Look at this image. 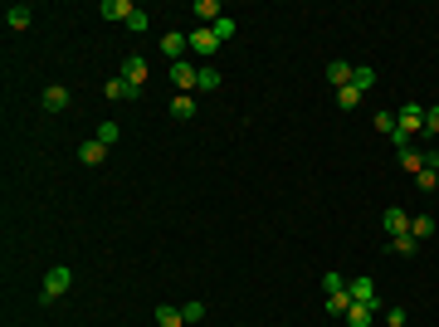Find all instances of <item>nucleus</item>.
Masks as SVG:
<instances>
[{
  "instance_id": "obj_1",
  "label": "nucleus",
  "mask_w": 439,
  "mask_h": 327,
  "mask_svg": "<svg viewBox=\"0 0 439 327\" xmlns=\"http://www.w3.org/2000/svg\"><path fill=\"white\" fill-rule=\"evenodd\" d=\"M410 137H425V103H405L400 107V118H396V151H405L410 147Z\"/></svg>"
},
{
  "instance_id": "obj_2",
  "label": "nucleus",
  "mask_w": 439,
  "mask_h": 327,
  "mask_svg": "<svg viewBox=\"0 0 439 327\" xmlns=\"http://www.w3.org/2000/svg\"><path fill=\"white\" fill-rule=\"evenodd\" d=\"M322 288H327V313H332V317H347V308H352L347 279H342V274H327V279H322Z\"/></svg>"
},
{
  "instance_id": "obj_3",
  "label": "nucleus",
  "mask_w": 439,
  "mask_h": 327,
  "mask_svg": "<svg viewBox=\"0 0 439 327\" xmlns=\"http://www.w3.org/2000/svg\"><path fill=\"white\" fill-rule=\"evenodd\" d=\"M69 284H74V268H49V274H44V288H39V303H59L64 293H69Z\"/></svg>"
},
{
  "instance_id": "obj_4",
  "label": "nucleus",
  "mask_w": 439,
  "mask_h": 327,
  "mask_svg": "<svg viewBox=\"0 0 439 327\" xmlns=\"http://www.w3.org/2000/svg\"><path fill=\"white\" fill-rule=\"evenodd\" d=\"M381 230H386V240H400V235H410V215L396 205V210H386L381 215Z\"/></svg>"
},
{
  "instance_id": "obj_5",
  "label": "nucleus",
  "mask_w": 439,
  "mask_h": 327,
  "mask_svg": "<svg viewBox=\"0 0 439 327\" xmlns=\"http://www.w3.org/2000/svg\"><path fill=\"white\" fill-rule=\"evenodd\" d=\"M147 74H151V69H147V59H142V54H127V59H122V78H127V83H132L137 93H142Z\"/></svg>"
},
{
  "instance_id": "obj_6",
  "label": "nucleus",
  "mask_w": 439,
  "mask_h": 327,
  "mask_svg": "<svg viewBox=\"0 0 439 327\" xmlns=\"http://www.w3.org/2000/svg\"><path fill=\"white\" fill-rule=\"evenodd\" d=\"M39 103H44V113H64V107H69V88L64 83H49Z\"/></svg>"
},
{
  "instance_id": "obj_7",
  "label": "nucleus",
  "mask_w": 439,
  "mask_h": 327,
  "mask_svg": "<svg viewBox=\"0 0 439 327\" xmlns=\"http://www.w3.org/2000/svg\"><path fill=\"white\" fill-rule=\"evenodd\" d=\"M191 15H200V25L210 30L215 20H225V6H220V0H195V6H191Z\"/></svg>"
},
{
  "instance_id": "obj_8",
  "label": "nucleus",
  "mask_w": 439,
  "mask_h": 327,
  "mask_svg": "<svg viewBox=\"0 0 439 327\" xmlns=\"http://www.w3.org/2000/svg\"><path fill=\"white\" fill-rule=\"evenodd\" d=\"M186 44H191L195 54H215V49H220L215 30H205V25H200V30H191V34H186Z\"/></svg>"
},
{
  "instance_id": "obj_9",
  "label": "nucleus",
  "mask_w": 439,
  "mask_h": 327,
  "mask_svg": "<svg viewBox=\"0 0 439 327\" xmlns=\"http://www.w3.org/2000/svg\"><path fill=\"white\" fill-rule=\"evenodd\" d=\"M78 161H83V167H103V161H107V147H103L98 137H88V142L78 147Z\"/></svg>"
},
{
  "instance_id": "obj_10",
  "label": "nucleus",
  "mask_w": 439,
  "mask_h": 327,
  "mask_svg": "<svg viewBox=\"0 0 439 327\" xmlns=\"http://www.w3.org/2000/svg\"><path fill=\"white\" fill-rule=\"evenodd\" d=\"M195 78H200V69H195V64H186V59H176V64H171V83H176V88H195Z\"/></svg>"
},
{
  "instance_id": "obj_11",
  "label": "nucleus",
  "mask_w": 439,
  "mask_h": 327,
  "mask_svg": "<svg viewBox=\"0 0 439 327\" xmlns=\"http://www.w3.org/2000/svg\"><path fill=\"white\" fill-rule=\"evenodd\" d=\"M352 69H356V64L332 59V64H327V83H332V88H347V83H352Z\"/></svg>"
},
{
  "instance_id": "obj_12",
  "label": "nucleus",
  "mask_w": 439,
  "mask_h": 327,
  "mask_svg": "<svg viewBox=\"0 0 439 327\" xmlns=\"http://www.w3.org/2000/svg\"><path fill=\"white\" fill-rule=\"evenodd\" d=\"M132 10L137 6H127V0H103V6H98L103 20H132Z\"/></svg>"
},
{
  "instance_id": "obj_13",
  "label": "nucleus",
  "mask_w": 439,
  "mask_h": 327,
  "mask_svg": "<svg viewBox=\"0 0 439 327\" xmlns=\"http://www.w3.org/2000/svg\"><path fill=\"white\" fill-rule=\"evenodd\" d=\"M103 93H107V98H113V103H122V98H127V103H132V98H142V93H137V88H132V83H127V78H122V74H118V78H113V83H107V88H103Z\"/></svg>"
},
{
  "instance_id": "obj_14",
  "label": "nucleus",
  "mask_w": 439,
  "mask_h": 327,
  "mask_svg": "<svg viewBox=\"0 0 439 327\" xmlns=\"http://www.w3.org/2000/svg\"><path fill=\"white\" fill-rule=\"evenodd\" d=\"M386 249L400 254V259H415V254H420V240H415V235H400V240H386Z\"/></svg>"
},
{
  "instance_id": "obj_15",
  "label": "nucleus",
  "mask_w": 439,
  "mask_h": 327,
  "mask_svg": "<svg viewBox=\"0 0 439 327\" xmlns=\"http://www.w3.org/2000/svg\"><path fill=\"white\" fill-rule=\"evenodd\" d=\"M371 322H376V308H366V303L347 308V327H371Z\"/></svg>"
},
{
  "instance_id": "obj_16",
  "label": "nucleus",
  "mask_w": 439,
  "mask_h": 327,
  "mask_svg": "<svg viewBox=\"0 0 439 327\" xmlns=\"http://www.w3.org/2000/svg\"><path fill=\"white\" fill-rule=\"evenodd\" d=\"M171 118H176V123H191V118H195V98H191V93L171 98Z\"/></svg>"
},
{
  "instance_id": "obj_17",
  "label": "nucleus",
  "mask_w": 439,
  "mask_h": 327,
  "mask_svg": "<svg viewBox=\"0 0 439 327\" xmlns=\"http://www.w3.org/2000/svg\"><path fill=\"white\" fill-rule=\"evenodd\" d=\"M30 20H34L30 6H10V10H6V25H10V30H30Z\"/></svg>"
},
{
  "instance_id": "obj_18",
  "label": "nucleus",
  "mask_w": 439,
  "mask_h": 327,
  "mask_svg": "<svg viewBox=\"0 0 439 327\" xmlns=\"http://www.w3.org/2000/svg\"><path fill=\"white\" fill-rule=\"evenodd\" d=\"M410 235H415V240L425 244V240L434 235V215H410Z\"/></svg>"
},
{
  "instance_id": "obj_19",
  "label": "nucleus",
  "mask_w": 439,
  "mask_h": 327,
  "mask_svg": "<svg viewBox=\"0 0 439 327\" xmlns=\"http://www.w3.org/2000/svg\"><path fill=\"white\" fill-rule=\"evenodd\" d=\"M156 322H161V327H186V313H181V308H167V303H161V308H156Z\"/></svg>"
},
{
  "instance_id": "obj_20",
  "label": "nucleus",
  "mask_w": 439,
  "mask_h": 327,
  "mask_svg": "<svg viewBox=\"0 0 439 327\" xmlns=\"http://www.w3.org/2000/svg\"><path fill=\"white\" fill-rule=\"evenodd\" d=\"M361 103V88L356 83H347V88H337V107H342V113H352V107Z\"/></svg>"
},
{
  "instance_id": "obj_21",
  "label": "nucleus",
  "mask_w": 439,
  "mask_h": 327,
  "mask_svg": "<svg viewBox=\"0 0 439 327\" xmlns=\"http://www.w3.org/2000/svg\"><path fill=\"white\" fill-rule=\"evenodd\" d=\"M400 167L420 176V171H425V151H415V147H405V151H400Z\"/></svg>"
},
{
  "instance_id": "obj_22",
  "label": "nucleus",
  "mask_w": 439,
  "mask_h": 327,
  "mask_svg": "<svg viewBox=\"0 0 439 327\" xmlns=\"http://www.w3.org/2000/svg\"><path fill=\"white\" fill-rule=\"evenodd\" d=\"M195 88H200V93L220 88V69H210V64H205V69H200V78H195Z\"/></svg>"
},
{
  "instance_id": "obj_23",
  "label": "nucleus",
  "mask_w": 439,
  "mask_h": 327,
  "mask_svg": "<svg viewBox=\"0 0 439 327\" xmlns=\"http://www.w3.org/2000/svg\"><path fill=\"white\" fill-rule=\"evenodd\" d=\"M210 30H215V39H220V44H225V39H235V30H239V25H235V20L225 15V20H215Z\"/></svg>"
},
{
  "instance_id": "obj_24",
  "label": "nucleus",
  "mask_w": 439,
  "mask_h": 327,
  "mask_svg": "<svg viewBox=\"0 0 439 327\" xmlns=\"http://www.w3.org/2000/svg\"><path fill=\"white\" fill-rule=\"evenodd\" d=\"M181 49H191L186 34H161V54H181Z\"/></svg>"
},
{
  "instance_id": "obj_25",
  "label": "nucleus",
  "mask_w": 439,
  "mask_h": 327,
  "mask_svg": "<svg viewBox=\"0 0 439 327\" xmlns=\"http://www.w3.org/2000/svg\"><path fill=\"white\" fill-rule=\"evenodd\" d=\"M352 83H356V88H361V93H366V88H371V83H376V74H371V69H366V64H356V69H352Z\"/></svg>"
},
{
  "instance_id": "obj_26",
  "label": "nucleus",
  "mask_w": 439,
  "mask_h": 327,
  "mask_svg": "<svg viewBox=\"0 0 439 327\" xmlns=\"http://www.w3.org/2000/svg\"><path fill=\"white\" fill-rule=\"evenodd\" d=\"M376 132H386V137H396V113H386V107H381V113H376Z\"/></svg>"
},
{
  "instance_id": "obj_27",
  "label": "nucleus",
  "mask_w": 439,
  "mask_h": 327,
  "mask_svg": "<svg viewBox=\"0 0 439 327\" xmlns=\"http://www.w3.org/2000/svg\"><path fill=\"white\" fill-rule=\"evenodd\" d=\"M118 137H122V127H118V123H103V127H98V142H103V147H113Z\"/></svg>"
},
{
  "instance_id": "obj_28",
  "label": "nucleus",
  "mask_w": 439,
  "mask_h": 327,
  "mask_svg": "<svg viewBox=\"0 0 439 327\" xmlns=\"http://www.w3.org/2000/svg\"><path fill=\"white\" fill-rule=\"evenodd\" d=\"M434 132H439V103L425 107V137H434Z\"/></svg>"
},
{
  "instance_id": "obj_29",
  "label": "nucleus",
  "mask_w": 439,
  "mask_h": 327,
  "mask_svg": "<svg viewBox=\"0 0 439 327\" xmlns=\"http://www.w3.org/2000/svg\"><path fill=\"white\" fill-rule=\"evenodd\" d=\"M381 322H386V327H405V308H386V313H381Z\"/></svg>"
},
{
  "instance_id": "obj_30",
  "label": "nucleus",
  "mask_w": 439,
  "mask_h": 327,
  "mask_svg": "<svg viewBox=\"0 0 439 327\" xmlns=\"http://www.w3.org/2000/svg\"><path fill=\"white\" fill-rule=\"evenodd\" d=\"M415 186H420V191H425V196H429V191H434V186H439V171H420V176H415Z\"/></svg>"
},
{
  "instance_id": "obj_31",
  "label": "nucleus",
  "mask_w": 439,
  "mask_h": 327,
  "mask_svg": "<svg viewBox=\"0 0 439 327\" xmlns=\"http://www.w3.org/2000/svg\"><path fill=\"white\" fill-rule=\"evenodd\" d=\"M181 313H186V322H200V317H205V303H186Z\"/></svg>"
},
{
  "instance_id": "obj_32",
  "label": "nucleus",
  "mask_w": 439,
  "mask_h": 327,
  "mask_svg": "<svg viewBox=\"0 0 439 327\" xmlns=\"http://www.w3.org/2000/svg\"><path fill=\"white\" fill-rule=\"evenodd\" d=\"M127 30H147V10H142V6L132 10V20H127Z\"/></svg>"
},
{
  "instance_id": "obj_33",
  "label": "nucleus",
  "mask_w": 439,
  "mask_h": 327,
  "mask_svg": "<svg viewBox=\"0 0 439 327\" xmlns=\"http://www.w3.org/2000/svg\"><path fill=\"white\" fill-rule=\"evenodd\" d=\"M425 171H439V147H429V151H425Z\"/></svg>"
}]
</instances>
